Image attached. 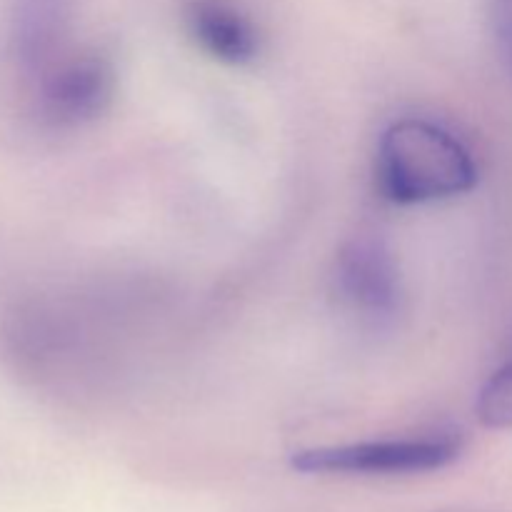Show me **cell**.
Listing matches in <instances>:
<instances>
[{"mask_svg":"<svg viewBox=\"0 0 512 512\" xmlns=\"http://www.w3.org/2000/svg\"><path fill=\"white\" fill-rule=\"evenodd\" d=\"M375 183L398 205L455 198L478 183V165L460 138L433 120H395L375 155Z\"/></svg>","mask_w":512,"mask_h":512,"instance_id":"6da1fadb","label":"cell"},{"mask_svg":"<svg viewBox=\"0 0 512 512\" xmlns=\"http://www.w3.org/2000/svg\"><path fill=\"white\" fill-rule=\"evenodd\" d=\"M460 453V435L438 433L300 450L290 463L305 475H418L448 468Z\"/></svg>","mask_w":512,"mask_h":512,"instance_id":"7a4b0ae2","label":"cell"},{"mask_svg":"<svg viewBox=\"0 0 512 512\" xmlns=\"http://www.w3.org/2000/svg\"><path fill=\"white\" fill-rule=\"evenodd\" d=\"M333 290L358 318L370 323L393 318L400 305V273L388 245L373 235L348 240L335 258Z\"/></svg>","mask_w":512,"mask_h":512,"instance_id":"3957f363","label":"cell"},{"mask_svg":"<svg viewBox=\"0 0 512 512\" xmlns=\"http://www.w3.org/2000/svg\"><path fill=\"white\" fill-rule=\"evenodd\" d=\"M113 65L100 55H75L55 65L40 85V113L55 125L98 118L113 100Z\"/></svg>","mask_w":512,"mask_h":512,"instance_id":"277c9868","label":"cell"},{"mask_svg":"<svg viewBox=\"0 0 512 512\" xmlns=\"http://www.w3.org/2000/svg\"><path fill=\"white\" fill-rule=\"evenodd\" d=\"M185 23L195 43L220 63L243 65L258 53L253 23L228 0H190Z\"/></svg>","mask_w":512,"mask_h":512,"instance_id":"5b68a950","label":"cell"},{"mask_svg":"<svg viewBox=\"0 0 512 512\" xmlns=\"http://www.w3.org/2000/svg\"><path fill=\"white\" fill-rule=\"evenodd\" d=\"M475 415L490 430L512 428V353L480 388Z\"/></svg>","mask_w":512,"mask_h":512,"instance_id":"8992f818","label":"cell"},{"mask_svg":"<svg viewBox=\"0 0 512 512\" xmlns=\"http://www.w3.org/2000/svg\"><path fill=\"white\" fill-rule=\"evenodd\" d=\"M490 20L505 60L512 65V0H490Z\"/></svg>","mask_w":512,"mask_h":512,"instance_id":"52a82bcc","label":"cell"}]
</instances>
